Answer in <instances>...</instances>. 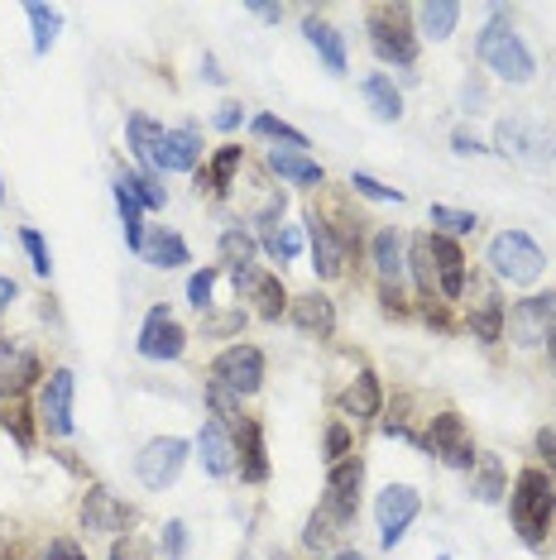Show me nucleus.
I'll use <instances>...</instances> for the list:
<instances>
[{"instance_id": "obj_1", "label": "nucleus", "mask_w": 556, "mask_h": 560, "mask_svg": "<svg viewBox=\"0 0 556 560\" xmlns=\"http://www.w3.org/2000/svg\"><path fill=\"white\" fill-rule=\"evenodd\" d=\"M475 54H479V62H485V68L495 72L499 82H509V86H528V82L537 78L533 48H528L523 34L513 30V20H509V10H503V5L489 10V24L479 30Z\"/></svg>"}, {"instance_id": "obj_2", "label": "nucleus", "mask_w": 556, "mask_h": 560, "mask_svg": "<svg viewBox=\"0 0 556 560\" xmlns=\"http://www.w3.org/2000/svg\"><path fill=\"white\" fill-rule=\"evenodd\" d=\"M552 513H556V483H552V475H547V469H537V465L518 469L513 493H509V517H513L518 541H523V546H542V541H547Z\"/></svg>"}, {"instance_id": "obj_3", "label": "nucleus", "mask_w": 556, "mask_h": 560, "mask_svg": "<svg viewBox=\"0 0 556 560\" xmlns=\"http://www.w3.org/2000/svg\"><path fill=\"white\" fill-rule=\"evenodd\" d=\"M489 269H495L499 283L509 288H533L542 273H547V254H542V245L533 235L523 231H499L495 240H489Z\"/></svg>"}, {"instance_id": "obj_4", "label": "nucleus", "mask_w": 556, "mask_h": 560, "mask_svg": "<svg viewBox=\"0 0 556 560\" xmlns=\"http://www.w3.org/2000/svg\"><path fill=\"white\" fill-rule=\"evenodd\" d=\"M495 154L523 163V168H556V130L552 125H537V120H499L495 125Z\"/></svg>"}, {"instance_id": "obj_5", "label": "nucleus", "mask_w": 556, "mask_h": 560, "mask_svg": "<svg viewBox=\"0 0 556 560\" xmlns=\"http://www.w3.org/2000/svg\"><path fill=\"white\" fill-rule=\"evenodd\" d=\"M370 48L394 68L417 62V30H413V5H374L370 10Z\"/></svg>"}, {"instance_id": "obj_6", "label": "nucleus", "mask_w": 556, "mask_h": 560, "mask_svg": "<svg viewBox=\"0 0 556 560\" xmlns=\"http://www.w3.org/2000/svg\"><path fill=\"white\" fill-rule=\"evenodd\" d=\"M207 384L235 393V398H250V393H259L264 388V350L250 346V340H235V346H225L217 360H211V378H207Z\"/></svg>"}, {"instance_id": "obj_7", "label": "nucleus", "mask_w": 556, "mask_h": 560, "mask_svg": "<svg viewBox=\"0 0 556 560\" xmlns=\"http://www.w3.org/2000/svg\"><path fill=\"white\" fill-rule=\"evenodd\" d=\"M427 451L437 455L441 465L447 469H465V475H471L475 469V441H471V427H465V417L456 412V407H441V412L432 417V422H427Z\"/></svg>"}, {"instance_id": "obj_8", "label": "nucleus", "mask_w": 556, "mask_h": 560, "mask_svg": "<svg viewBox=\"0 0 556 560\" xmlns=\"http://www.w3.org/2000/svg\"><path fill=\"white\" fill-rule=\"evenodd\" d=\"M503 330L518 350H533V346H547V336L556 330V292H533V298L513 302L509 316H503Z\"/></svg>"}, {"instance_id": "obj_9", "label": "nucleus", "mask_w": 556, "mask_h": 560, "mask_svg": "<svg viewBox=\"0 0 556 560\" xmlns=\"http://www.w3.org/2000/svg\"><path fill=\"white\" fill-rule=\"evenodd\" d=\"M187 455H193V441H183V436H154L144 451L135 455V475H139L144 489L163 493L169 483H178Z\"/></svg>"}, {"instance_id": "obj_10", "label": "nucleus", "mask_w": 556, "mask_h": 560, "mask_svg": "<svg viewBox=\"0 0 556 560\" xmlns=\"http://www.w3.org/2000/svg\"><path fill=\"white\" fill-rule=\"evenodd\" d=\"M78 517H82V527L92 532V537H125V532L135 527L139 513H135V503L120 499V493L92 483V489L82 493V503H78Z\"/></svg>"}, {"instance_id": "obj_11", "label": "nucleus", "mask_w": 556, "mask_h": 560, "mask_svg": "<svg viewBox=\"0 0 556 560\" xmlns=\"http://www.w3.org/2000/svg\"><path fill=\"white\" fill-rule=\"evenodd\" d=\"M360 483H364V460L350 455L340 465H326V499H322V513L336 522V527H350L360 513Z\"/></svg>"}, {"instance_id": "obj_12", "label": "nucleus", "mask_w": 556, "mask_h": 560, "mask_svg": "<svg viewBox=\"0 0 556 560\" xmlns=\"http://www.w3.org/2000/svg\"><path fill=\"white\" fill-rule=\"evenodd\" d=\"M422 513V493L413 489V483H389L384 493L374 499V522H379V541L394 551V546L408 537V527Z\"/></svg>"}, {"instance_id": "obj_13", "label": "nucleus", "mask_w": 556, "mask_h": 560, "mask_svg": "<svg viewBox=\"0 0 556 560\" xmlns=\"http://www.w3.org/2000/svg\"><path fill=\"white\" fill-rule=\"evenodd\" d=\"M72 398H78V374L72 369H54L39 388V427L54 441L72 436Z\"/></svg>"}, {"instance_id": "obj_14", "label": "nucleus", "mask_w": 556, "mask_h": 560, "mask_svg": "<svg viewBox=\"0 0 556 560\" xmlns=\"http://www.w3.org/2000/svg\"><path fill=\"white\" fill-rule=\"evenodd\" d=\"M135 350L144 354V360H154V364L183 360V350H187V330H183L178 322H173V312H169V307H149L144 326H139Z\"/></svg>"}, {"instance_id": "obj_15", "label": "nucleus", "mask_w": 556, "mask_h": 560, "mask_svg": "<svg viewBox=\"0 0 556 560\" xmlns=\"http://www.w3.org/2000/svg\"><path fill=\"white\" fill-rule=\"evenodd\" d=\"M235 283V298L255 302V312L264 316V322H278V316H288V288L278 283V273H264V269H245V273H231Z\"/></svg>"}, {"instance_id": "obj_16", "label": "nucleus", "mask_w": 556, "mask_h": 560, "mask_svg": "<svg viewBox=\"0 0 556 560\" xmlns=\"http://www.w3.org/2000/svg\"><path fill=\"white\" fill-rule=\"evenodd\" d=\"M39 374V354L20 346L15 336H0V398H20Z\"/></svg>"}, {"instance_id": "obj_17", "label": "nucleus", "mask_w": 556, "mask_h": 560, "mask_svg": "<svg viewBox=\"0 0 556 560\" xmlns=\"http://www.w3.org/2000/svg\"><path fill=\"white\" fill-rule=\"evenodd\" d=\"M235 436V469L245 483H264L269 479V451H264V427L259 417H240V422L231 427Z\"/></svg>"}, {"instance_id": "obj_18", "label": "nucleus", "mask_w": 556, "mask_h": 560, "mask_svg": "<svg viewBox=\"0 0 556 560\" xmlns=\"http://www.w3.org/2000/svg\"><path fill=\"white\" fill-rule=\"evenodd\" d=\"M370 264L379 273V288H403V278H408V240H403L394 225L374 231L370 235Z\"/></svg>"}, {"instance_id": "obj_19", "label": "nucleus", "mask_w": 556, "mask_h": 560, "mask_svg": "<svg viewBox=\"0 0 556 560\" xmlns=\"http://www.w3.org/2000/svg\"><path fill=\"white\" fill-rule=\"evenodd\" d=\"M193 451H197V460H201V469H207L211 479L235 475V436L217 422V417H211V422H201Z\"/></svg>"}, {"instance_id": "obj_20", "label": "nucleus", "mask_w": 556, "mask_h": 560, "mask_svg": "<svg viewBox=\"0 0 556 560\" xmlns=\"http://www.w3.org/2000/svg\"><path fill=\"white\" fill-rule=\"evenodd\" d=\"M201 163V135L197 125H178V130H163V144L154 154V173H197Z\"/></svg>"}, {"instance_id": "obj_21", "label": "nucleus", "mask_w": 556, "mask_h": 560, "mask_svg": "<svg viewBox=\"0 0 556 560\" xmlns=\"http://www.w3.org/2000/svg\"><path fill=\"white\" fill-rule=\"evenodd\" d=\"M288 322L312 340H332L336 336V302L326 298V292H302V298L288 302Z\"/></svg>"}, {"instance_id": "obj_22", "label": "nucleus", "mask_w": 556, "mask_h": 560, "mask_svg": "<svg viewBox=\"0 0 556 560\" xmlns=\"http://www.w3.org/2000/svg\"><path fill=\"white\" fill-rule=\"evenodd\" d=\"M432 269H437V298L461 302L465 298V254L451 235H432Z\"/></svg>"}, {"instance_id": "obj_23", "label": "nucleus", "mask_w": 556, "mask_h": 560, "mask_svg": "<svg viewBox=\"0 0 556 560\" xmlns=\"http://www.w3.org/2000/svg\"><path fill=\"white\" fill-rule=\"evenodd\" d=\"M336 407L346 417H356V422H374L379 412H384V388H379V374L374 369H360L356 378H350L346 388H340Z\"/></svg>"}, {"instance_id": "obj_24", "label": "nucleus", "mask_w": 556, "mask_h": 560, "mask_svg": "<svg viewBox=\"0 0 556 560\" xmlns=\"http://www.w3.org/2000/svg\"><path fill=\"white\" fill-rule=\"evenodd\" d=\"M302 39L317 48L322 68L332 72V78H346V39H340V30H336L332 20H322V15H302Z\"/></svg>"}, {"instance_id": "obj_25", "label": "nucleus", "mask_w": 556, "mask_h": 560, "mask_svg": "<svg viewBox=\"0 0 556 560\" xmlns=\"http://www.w3.org/2000/svg\"><path fill=\"white\" fill-rule=\"evenodd\" d=\"M308 245H312V269H317L322 278H340V273H346V249L336 245L332 225L322 221L317 207L308 211Z\"/></svg>"}, {"instance_id": "obj_26", "label": "nucleus", "mask_w": 556, "mask_h": 560, "mask_svg": "<svg viewBox=\"0 0 556 560\" xmlns=\"http://www.w3.org/2000/svg\"><path fill=\"white\" fill-rule=\"evenodd\" d=\"M465 10L456 5V0H422V5H413V30H417V39H451L456 34V24H461Z\"/></svg>"}, {"instance_id": "obj_27", "label": "nucleus", "mask_w": 556, "mask_h": 560, "mask_svg": "<svg viewBox=\"0 0 556 560\" xmlns=\"http://www.w3.org/2000/svg\"><path fill=\"white\" fill-rule=\"evenodd\" d=\"M139 259H144L149 269H183V264H193V249H187V240L178 231L159 225V231L144 235V249H139Z\"/></svg>"}, {"instance_id": "obj_28", "label": "nucleus", "mask_w": 556, "mask_h": 560, "mask_svg": "<svg viewBox=\"0 0 556 560\" xmlns=\"http://www.w3.org/2000/svg\"><path fill=\"white\" fill-rule=\"evenodd\" d=\"M269 173H278L288 187H322L326 168L317 159H308L302 149H269Z\"/></svg>"}, {"instance_id": "obj_29", "label": "nucleus", "mask_w": 556, "mask_h": 560, "mask_svg": "<svg viewBox=\"0 0 556 560\" xmlns=\"http://www.w3.org/2000/svg\"><path fill=\"white\" fill-rule=\"evenodd\" d=\"M125 144H130L139 173H154V154L163 144V125L154 116H144V110H135V116L125 120Z\"/></svg>"}, {"instance_id": "obj_30", "label": "nucleus", "mask_w": 556, "mask_h": 560, "mask_svg": "<svg viewBox=\"0 0 556 560\" xmlns=\"http://www.w3.org/2000/svg\"><path fill=\"white\" fill-rule=\"evenodd\" d=\"M503 302L495 288H479V298L471 302V336L479 340V346H499L503 340Z\"/></svg>"}, {"instance_id": "obj_31", "label": "nucleus", "mask_w": 556, "mask_h": 560, "mask_svg": "<svg viewBox=\"0 0 556 560\" xmlns=\"http://www.w3.org/2000/svg\"><path fill=\"white\" fill-rule=\"evenodd\" d=\"M217 249H221V264L231 273H245V269H255V254H259V235L250 231V225H225L221 240H217Z\"/></svg>"}, {"instance_id": "obj_32", "label": "nucleus", "mask_w": 556, "mask_h": 560, "mask_svg": "<svg viewBox=\"0 0 556 560\" xmlns=\"http://www.w3.org/2000/svg\"><path fill=\"white\" fill-rule=\"evenodd\" d=\"M240 159H245V149H240V144H221L217 154H211V168L197 173V192L225 197V192H231V183H235V173H240Z\"/></svg>"}, {"instance_id": "obj_33", "label": "nucleus", "mask_w": 556, "mask_h": 560, "mask_svg": "<svg viewBox=\"0 0 556 560\" xmlns=\"http://www.w3.org/2000/svg\"><path fill=\"white\" fill-rule=\"evenodd\" d=\"M360 96L370 101V110H374V120H403V92L394 86V78L389 72H370V78L360 82Z\"/></svg>"}, {"instance_id": "obj_34", "label": "nucleus", "mask_w": 556, "mask_h": 560, "mask_svg": "<svg viewBox=\"0 0 556 560\" xmlns=\"http://www.w3.org/2000/svg\"><path fill=\"white\" fill-rule=\"evenodd\" d=\"M408 278L417 283V298L422 302H441L437 298V269H432V235L408 240Z\"/></svg>"}, {"instance_id": "obj_35", "label": "nucleus", "mask_w": 556, "mask_h": 560, "mask_svg": "<svg viewBox=\"0 0 556 560\" xmlns=\"http://www.w3.org/2000/svg\"><path fill=\"white\" fill-rule=\"evenodd\" d=\"M111 192H116V211H120V231H125V245L135 254L144 249V207H139V197L130 192V183H125V173L111 183Z\"/></svg>"}, {"instance_id": "obj_36", "label": "nucleus", "mask_w": 556, "mask_h": 560, "mask_svg": "<svg viewBox=\"0 0 556 560\" xmlns=\"http://www.w3.org/2000/svg\"><path fill=\"white\" fill-rule=\"evenodd\" d=\"M471 493H475V503H499L503 493H509L499 455H479V460H475V469H471Z\"/></svg>"}, {"instance_id": "obj_37", "label": "nucleus", "mask_w": 556, "mask_h": 560, "mask_svg": "<svg viewBox=\"0 0 556 560\" xmlns=\"http://www.w3.org/2000/svg\"><path fill=\"white\" fill-rule=\"evenodd\" d=\"M322 221L332 225V235H336V245L346 249V259L350 254H360L364 249V215H356V211H346V207H332V211H322Z\"/></svg>"}, {"instance_id": "obj_38", "label": "nucleus", "mask_w": 556, "mask_h": 560, "mask_svg": "<svg viewBox=\"0 0 556 560\" xmlns=\"http://www.w3.org/2000/svg\"><path fill=\"white\" fill-rule=\"evenodd\" d=\"M259 245H264V254H269L274 264H293L302 254V231H298V225H278V231L259 235Z\"/></svg>"}, {"instance_id": "obj_39", "label": "nucleus", "mask_w": 556, "mask_h": 560, "mask_svg": "<svg viewBox=\"0 0 556 560\" xmlns=\"http://www.w3.org/2000/svg\"><path fill=\"white\" fill-rule=\"evenodd\" d=\"M24 15H30V24H34V54H48V48L58 44L62 10H54V5H30Z\"/></svg>"}, {"instance_id": "obj_40", "label": "nucleus", "mask_w": 556, "mask_h": 560, "mask_svg": "<svg viewBox=\"0 0 556 560\" xmlns=\"http://www.w3.org/2000/svg\"><path fill=\"white\" fill-rule=\"evenodd\" d=\"M250 130H255L259 139H274V149L283 144V149H308V135L293 130L288 120H278V116H255L250 120Z\"/></svg>"}, {"instance_id": "obj_41", "label": "nucleus", "mask_w": 556, "mask_h": 560, "mask_svg": "<svg viewBox=\"0 0 556 560\" xmlns=\"http://www.w3.org/2000/svg\"><path fill=\"white\" fill-rule=\"evenodd\" d=\"M125 183H130V192L139 197V207H144V211H163L169 192H163V177L159 173H125Z\"/></svg>"}, {"instance_id": "obj_42", "label": "nucleus", "mask_w": 556, "mask_h": 560, "mask_svg": "<svg viewBox=\"0 0 556 560\" xmlns=\"http://www.w3.org/2000/svg\"><path fill=\"white\" fill-rule=\"evenodd\" d=\"M432 225H441L437 235H451V240H456V235H471L479 221H475V211H461V207H441V201H437V207H432Z\"/></svg>"}, {"instance_id": "obj_43", "label": "nucleus", "mask_w": 556, "mask_h": 560, "mask_svg": "<svg viewBox=\"0 0 556 560\" xmlns=\"http://www.w3.org/2000/svg\"><path fill=\"white\" fill-rule=\"evenodd\" d=\"M0 427L20 441V451H34V427H30V407L24 402H10L5 412H0Z\"/></svg>"}, {"instance_id": "obj_44", "label": "nucleus", "mask_w": 556, "mask_h": 560, "mask_svg": "<svg viewBox=\"0 0 556 560\" xmlns=\"http://www.w3.org/2000/svg\"><path fill=\"white\" fill-rule=\"evenodd\" d=\"M217 278H221L217 264H207L201 273L187 278V302H193L197 312H211V292H217Z\"/></svg>"}, {"instance_id": "obj_45", "label": "nucleus", "mask_w": 556, "mask_h": 560, "mask_svg": "<svg viewBox=\"0 0 556 560\" xmlns=\"http://www.w3.org/2000/svg\"><path fill=\"white\" fill-rule=\"evenodd\" d=\"M20 245H24V254H30V269H34V273H39V278L54 273V254H48L44 235L34 231V225H24V231H20Z\"/></svg>"}, {"instance_id": "obj_46", "label": "nucleus", "mask_w": 556, "mask_h": 560, "mask_svg": "<svg viewBox=\"0 0 556 560\" xmlns=\"http://www.w3.org/2000/svg\"><path fill=\"white\" fill-rule=\"evenodd\" d=\"M336 532H340V527H336V522H332V517H326L322 508H317V513L308 517V527H302V546H312V551H326Z\"/></svg>"}, {"instance_id": "obj_47", "label": "nucleus", "mask_w": 556, "mask_h": 560, "mask_svg": "<svg viewBox=\"0 0 556 560\" xmlns=\"http://www.w3.org/2000/svg\"><path fill=\"white\" fill-rule=\"evenodd\" d=\"M350 187H356V197H370V201H403L398 187L379 183V177H370V173H350Z\"/></svg>"}, {"instance_id": "obj_48", "label": "nucleus", "mask_w": 556, "mask_h": 560, "mask_svg": "<svg viewBox=\"0 0 556 560\" xmlns=\"http://www.w3.org/2000/svg\"><path fill=\"white\" fill-rule=\"evenodd\" d=\"M111 560H154V551H149V541L139 532H125V537L111 541Z\"/></svg>"}, {"instance_id": "obj_49", "label": "nucleus", "mask_w": 556, "mask_h": 560, "mask_svg": "<svg viewBox=\"0 0 556 560\" xmlns=\"http://www.w3.org/2000/svg\"><path fill=\"white\" fill-rule=\"evenodd\" d=\"M340 460H350V427L332 422L326 427V465H340Z\"/></svg>"}, {"instance_id": "obj_50", "label": "nucleus", "mask_w": 556, "mask_h": 560, "mask_svg": "<svg viewBox=\"0 0 556 560\" xmlns=\"http://www.w3.org/2000/svg\"><path fill=\"white\" fill-rule=\"evenodd\" d=\"M283 211H288V197L274 192V197L259 207V215H255V231H259V235H264V231H278V225H283Z\"/></svg>"}, {"instance_id": "obj_51", "label": "nucleus", "mask_w": 556, "mask_h": 560, "mask_svg": "<svg viewBox=\"0 0 556 560\" xmlns=\"http://www.w3.org/2000/svg\"><path fill=\"white\" fill-rule=\"evenodd\" d=\"M163 556H169V560H183L187 556V527H183L178 517L163 522Z\"/></svg>"}, {"instance_id": "obj_52", "label": "nucleus", "mask_w": 556, "mask_h": 560, "mask_svg": "<svg viewBox=\"0 0 556 560\" xmlns=\"http://www.w3.org/2000/svg\"><path fill=\"white\" fill-rule=\"evenodd\" d=\"M211 125H217V130H225V135H235L240 125H245V106H240V101H221L217 116H211Z\"/></svg>"}, {"instance_id": "obj_53", "label": "nucleus", "mask_w": 556, "mask_h": 560, "mask_svg": "<svg viewBox=\"0 0 556 560\" xmlns=\"http://www.w3.org/2000/svg\"><path fill=\"white\" fill-rule=\"evenodd\" d=\"M245 326V312H225V316H207V322H201V330H207V336H231V330H240Z\"/></svg>"}, {"instance_id": "obj_54", "label": "nucleus", "mask_w": 556, "mask_h": 560, "mask_svg": "<svg viewBox=\"0 0 556 560\" xmlns=\"http://www.w3.org/2000/svg\"><path fill=\"white\" fill-rule=\"evenodd\" d=\"M451 154H461V159H475V154H485V144H479V139L465 130V125H456V130H451Z\"/></svg>"}, {"instance_id": "obj_55", "label": "nucleus", "mask_w": 556, "mask_h": 560, "mask_svg": "<svg viewBox=\"0 0 556 560\" xmlns=\"http://www.w3.org/2000/svg\"><path fill=\"white\" fill-rule=\"evenodd\" d=\"M44 560H86V551H82V546L72 541V537H58L54 546H48V556H44Z\"/></svg>"}, {"instance_id": "obj_56", "label": "nucleus", "mask_w": 556, "mask_h": 560, "mask_svg": "<svg viewBox=\"0 0 556 560\" xmlns=\"http://www.w3.org/2000/svg\"><path fill=\"white\" fill-rule=\"evenodd\" d=\"M537 455L547 460V469L556 475V427H542V431H537Z\"/></svg>"}, {"instance_id": "obj_57", "label": "nucleus", "mask_w": 556, "mask_h": 560, "mask_svg": "<svg viewBox=\"0 0 556 560\" xmlns=\"http://www.w3.org/2000/svg\"><path fill=\"white\" fill-rule=\"evenodd\" d=\"M461 106H465V110H471V116H475V110L485 106V82H479V78H471V82H465V86H461Z\"/></svg>"}, {"instance_id": "obj_58", "label": "nucleus", "mask_w": 556, "mask_h": 560, "mask_svg": "<svg viewBox=\"0 0 556 560\" xmlns=\"http://www.w3.org/2000/svg\"><path fill=\"white\" fill-rule=\"evenodd\" d=\"M250 15H255V20H264V24H278V20H283V5H259V0H250Z\"/></svg>"}, {"instance_id": "obj_59", "label": "nucleus", "mask_w": 556, "mask_h": 560, "mask_svg": "<svg viewBox=\"0 0 556 560\" xmlns=\"http://www.w3.org/2000/svg\"><path fill=\"white\" fill-rule=\"evenodd\" d=\"M15 298H20V283H15V278H5V273H0V312H5Z\"/></svg>"}, {"instance_id": "obj_60", "label": "nucleus", "mask_w": 556, "mask_h": 560, "mask_svg": "<svg viewBox=\"0 0 556 560\" xmlns=\"http://www.w3.org/2000/svg\"><path fill=\"white\" fill-rule=\"evenodd\" d=\"M201 72H207V82H217V86L225 82V72L217 68V58H201Z\"/></svg>"}, {"instance_id": "obj_61", "label": "nucleus", "mask_w": 556, "mask_h": 560, "mask_svg": "<svg viewBox=\"0 0 556 560\" xmlns=\"http://www.w3.org/2000/svg\"><path fill=\"white\" fill-rule=\"evenodd\" d=\"M547 360H552V374H556V330L547 336Z\"/></svg>"}, {"instance_id": "obj_62", "label": "nucleus", "mask_w": 556, "mask_h": 560, "mask_svg": "<svg viewBox=\"0 0 556 560\" xmlns=\"http://www.w3.org/2000/svg\"><path fill=\"white\" fill-rule=\"evenodd\" d=\"M332 560H364V556H360V551H336Z\"/></svg>"}, {"instance_id": "obj_63", "label": "nucleus", "mask_w": 556, "mask_h": 560, "mask_svg": "<svg viewBox=\"0 0 556 560\" xmlns=\"http://www.w3.org/2000/svg\"><path fill=\"white\" fill-rule=\"evenodd\" d=\"M0 201H5V183H0Z\"/></svg>"}, {"instance_id": "obj_64", "label": "nucleus", "mask_w": 556, "mask_h": 560, "mask_svg": "<svg viewBox=\"0 0 556 560\" xmlns=\"http://www.w3.org/2000/svg\"><path fill=\"white\" fill-rule=\"evenodd\" d=\"M437 560H451V556H447V551H441V556H437Z\"/></svg>"}]
</instances>
